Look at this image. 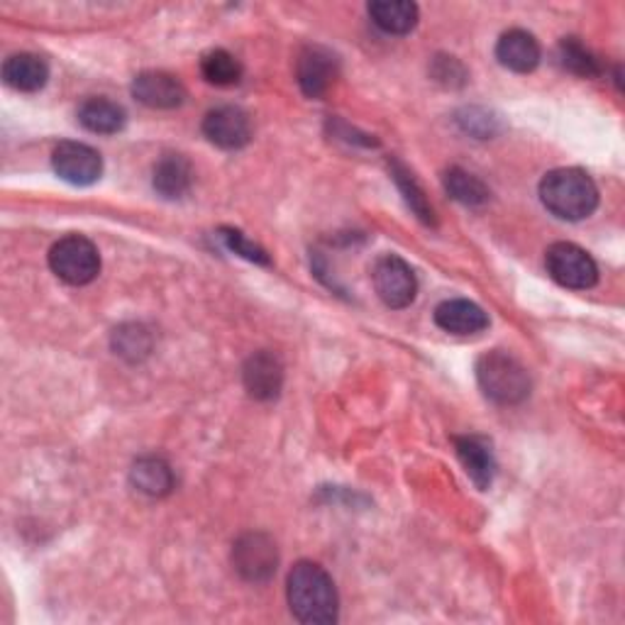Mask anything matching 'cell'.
Segmentation results:
<instances>
[{"label": "cell", "mask_w": 625, "mask_h": 625, "mask_svg": "<svg viewBox=\"0 0 625 625\" xmlns=\"http://www.w3.org/2000/svg\"><path fill=\"white\" fill-rule=\"evenodd\" d=\"M291 614L309 625H330L338 621V589L330 574L315 563H299L289 574Z\"/></svg>", "instance_id": "obj_1"}, {"label": "cell", "mask_w": 625, "mask_h": 625, "mask_svg": "<svg viewBox=\"0 0 625 625\" xmlns=\"http://www.w3.org/2000/svg\"><path fill=\"white\" fill-rule=\"evenodd\" d=\"M540 201L557 218L584 221L598 206V188L582 169H555L543 178Z\"/></svg>", "instance_id": "obj_2"}, {"label": "cell", "mask_w": 625, "mask_h": 625, "mask_svg": "<svg viewBox=\"0 0 625 625\" xmlns=\"http://www.w3.org/2000/svg\"><path fill=\"white\" fill-rule=\"evenodd\" d=\"M477 381L484 397L499 406H516L528 399L530 377L528 369L523 367L516 357L501 350L487 352L477 362Z\"/></svg>", "instance_id": "obj_3"}, {"label": "cell", "mask_w": 625, "mask_h": 625, "mask_svg": "<svg viewBox=\"0 0 625 625\" xmlns=\"http://www.w3.org/2000/svg\"><path fill=\"white\" fill-rule=\"evenodd\" d=\"M49 266L52 272L71 286H86L100 274V254L96 245L84 235L61 237L49 250Z\"/></svg>", "instance_id": "obj_4"}, {"label": "cell", "mask_w": 625, "mask_h": 625, "mask_svg": "<svg viewBox=\"0 0 625 625\" xmlns=\"http://www.w3.org/2000/svg\"><path fill=\"white\" fill-rule=\"evenodd\" d=\"M547 274H550L559 286L567 289H592L598 282V266L592 254L572 245V242H555L545 254Z\"/></svg>", "instance_id": "obj_5"}, {"label": "cell", "mask_w": 625, "mask_h": 625, "mask_svg": "<svg viewBox=\"0 0 625 625\" xmlns=\"http://www.w3.org/2000/svg\"><path fill=\"white\" fill-rule=\"evenodd\" d=\"M233 565L242 579L262 584L274 577L279 567L276 545L264 533H247L233 547Z\"/></svg>", "instance_id": "obj_6"}, {"label": "cell", "mask_w": 625, "mask_h": 625, "mask_svg": "<svg viewBox=\"0 0 625 625\" xmlns=\"http://www.w3.org/2000/svg\"><path fill=\"white\" fill-rule=\"evenodd\" d=\"M374 289L379 299L384 301L389 309H406L411 305L418 293V279L411 270V264L403 262L397 254H387L374 264Z\"/></svg>", "instance_id": "obj_7"}, {"label": "cell", "mask_w": 625, "mask_h": 625, "mask_svg": "<svg viewBox=\"0 0 625 625\" xmlns=\"http://www.w3.org/2000/svg\"><path fill=\"white\" fill-rule=\"evenodd\" d=\"M52 167L67 184L91 186L104 174V159L84 143H61L52 155Z\"/></svg>", "instance_id": "obj_8"}, {"label": "cell", "mask_w": 625, "mask_h": 625, "mask_svg": "<svg viewBox=\"0 0 625 625\" xmlns=\"http://www.w3.org/2000/svg\"><path fill=\"white\" fill-rule=\"evenodd\" d=\"M203 133L215 147L221 149H240L250 143L252 123L250 115L235 106L213 108L203 120Z\"/></svg>", "instance_id": "obj_9"}, {"label": "cell", "mask_w": 625, "mask_h": 625, "mask_svg": "<svg viewBox=\"0 0 625 625\" xmlns=\"http://www.w3.org/2000/svg\"><path fill=\"white\" fill-rule=\"evenodd\" d=\"M296 79L301 91L309 98H321L330 91V86L338 79V59L325 47H305L299 64Z\"/></svg>", "instance_id": "obj_10"}, {"label": "cell", "mask_w": 625, "mask_h": 625, "mask_svg": "<svg viewBox=\"0 0 625 625\" xmlns=\"http://www.w3.org/2000/svg\"><path fill=\"white\" fill-rule=\"evenodd\" d=\"M133 96L147 108L172 110V108L182 106L186 100V88L172 74L143 71L139 76H135Z\"/></svg>", "instance_id": "obj_11"}, {"label": "cell", "mask_w": 625, "mask_h": 625, "mask_svg": "<svg viewBox=\"0 0 625 625\" xmlns=\"http://www.w3.org/2000/svg\"><path fill=\"white\" fill-rule=\"evenodd\" d=\"M242 379H245V389L252 399L272 401L282 393L284 364L272 352H257L247 360Z\"/></svg>", "instance_id": "obj_12"}, {"label": "cell", "mask_w": 625, "mask_h": 625, "mask_svg": "<svg viewBox=\"0 0 625 625\" xmlns=\"http://www.w3.org/2000/svg\"><path fill=\"white\" fill-rule=\"evenodd\" d=\"M455 450L462 462L467 477L477 484L481 491H487L496 477V457L491 442L481 436L455 438Z\"/></svg>", "instance_id": "obj_13"}, {"label": "cell", "mask_w": 625, "mask_h": 625, "mask_svg": "<svg viewBox=\"0 0 625 625\" xmlns=\"http://www.w3.org/2000/svg\"><path fill=\"white\" fill-rule=\"evenodd\" d=\"M540 45L526 30H508L496 45V59L516 74H530L540 64Z\"/></svg>", "instance_id": "obj_14"}, {"label": "cell", "mask_w": 625, "mask_h": 625, "mask_svg": "<svg viewBox=\"0 0 625 625\" xmlns=\"http://www.w3.org/2000/svg\"><path fill=\"white\" fill-rule=\"evenodd\" d=\"M436 323L452 335H477L489 328V315L465 299L445 301L436 309Z\"/></svg>", "instance_id": "obj_15"}, {"label": "cell", "mask_w": 625, "mask_h": 625, "mask_svg": "<svg viewBox=\"0 0 625 625\" xmlns=\"http://www.w3.org/2000/svg\"><path fill=\"white\" fill-rule=\"evenodd\" d=\"M3 79L10 88H16V91L35 94L40 91V88H45L49 79V67L42 57L20 52L6 59Z\"/></svg>", "instance_id": "obj_16"}, {"label": "cell", "mask_w": 625, "mask_h": 625, "mask_svg": "<svg viewBox=\"0 0 625 625\" xmlns=\"http://www.w3.org/2000/svg\"><path fill=\"white\" fill-rule=\"evenodd\" d=\"M152 184H155V191L162 198H184L191 184H194V169H191V162L182 155H164L157 167H155V176H152Z\"/></svg>", "instance_id": "obj_17"}, {"label": "cell", "mask_w": 625, "mask_h": 625, "mask_svg": "<svg viewBox=\"0 0 625 625\" xmlns=\"http://www.w3.org/2000/svg\"><path fill=\"white\" fill-rule=\"evenodd\" d=\"M79 123L94 135H115L125 127L127 113L115 100L88 98L79 108Z\"/></svg>", "instance_id": "obj_18"}, {"label": "cell", "mask_w": 625, "mask_h": 625, "mask_svg": "<svg viewBox=\"0 0 625 625\" xmlns=\"http://www.w3.org/2000/svg\"><path fill=\"white\" fill-rule=\"evenodd\" d=\"M369 18L379 30L389 35H406L418 25V6L408 0H377L369 3Z\"/></svg>", "instance_id": "obj_19"}, {"label": "cell", "mask_w": 625, "mask_h": 625, "mask_svg": "<svg viewBox=\"0 0 625 625\" xmlns=\"http://www.w3.org/2000/svg\"><path fill=\"white\" fill-rule=\"evenodd\" d=\"M130 479L147 496H167L174 489V475L172 467L159 457H143L137 459Z\"/></svg>", "instance_id": "obj_20"}, {"label": "cell", "mask_w": 625, "mask_h": 625, "mask_svg": "<svg viewBox=\"0 0 625 625\" xmlns=\"http://www.w3.org/2000/svg\"><path fill=\"white\" fill-rule=\"evenodd\" d=\"M445 191H448L457 203H462V206L469 208H479L491 198L489 186L484 184L479 176L459 167H452L448 174H445Z\"/></svg>", "instance_id": "obj_21"}, {"label": "cell", "mask_w": 625, "mask_h": 625, "mask_svg": "<svg viewBox=\"0 0 625 625\" xmlns=\"http://www.w3.org/2000/svg\"><path fill=\"white\" fill-rule=\"evenodd\" d=\"M557 59L569 74L582 76V79H596V76L604 71L598 57L589 47H584L577 37H565V40L559 42Z\"/></svg>", "instance_id": "obj_22"}, {"label": "cell", "mask_w": 625, "mask_h": 625, "mask_svg": "<svg viewBox=\"0 0 625 625\" xmlns=\"http://www.w3.org/2000/svg\"><path fill=\"white\" fill-rule=\"evenodd\" d=\"M391 176L397 182L399 191L403 194V201L408 203V208L416 213V218L426 225H436V211L426 198V191L420 188V184L416 182V176L408 172L401 162L393 159L391 162Z\"/></svg>", "instance_id": "obj_23"}, {"label": "cell", "mask_w": 625, "mask_h": 625, "mask_svg": "<svg viewBox=\"0 0 625 625\" xmlns=\"http://www.w3.org/2000/svg\"><path fill=\"white\" fill-rule=\"evenodd\" d=\"M201 74L206 76V81L213 86H235L242 76V67L225 49H211V52L203 55L201 59Z\"/></svg>", "instance_id": "obj_24"}, {"label": "cell", "mask_w": 625, "mask_h": 625, "mask_svg": "<svg viewBox=\"0 0 625 625\" xmlns=\"http://www.w3.org/2000/svg\"><path fill=\"white\" fill-rule=\"evenodd\" d=\"M115 352L120 357H127V360H139L145 357L152 348V338L143 325H123L120 330H115Z\"/></svg>", "instance_id": "obj_25"}, {"label": "cell", "mask_w": 625, "mask_h": 625, "mask_svg": "<svg viewBox=\"0 0 625 625\" xmlns=\"http://www.w3.org/2000/svg\"><path fill=\"white\" fill-rule=\"evenodd\" d=\"M221 237L225 240V245L230 250H233L235 254H240V257H245L250 262H257V264H270V257H266V252L262 247H257V245H252V242L242 233H237V230H223Z\"/></svg>", "instance_id": "obj_26"}, {"label": "cell", "mask_w": 625, "mask_h": 625, "mask_svg": "<svg viewBox=\"0 0 625 625\" xmlns=\"http://www.w3.org/2000/svg\"><path fill=\"white\" fill-rule=\"evenodd\" d=\"M459 125H462L469 135H477V137H491L496 133L494 115L477 108H469L465 113V118H459Z\"/></svg>", "instance_id": "obj_27"}]
</instances>
